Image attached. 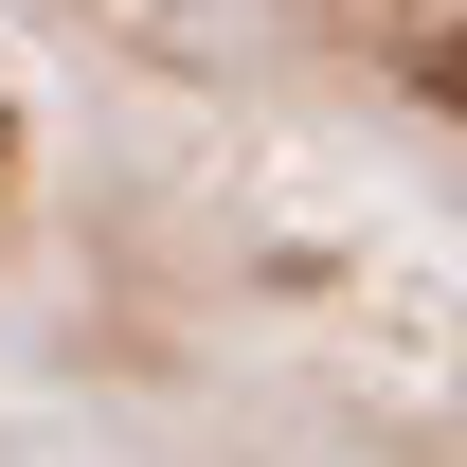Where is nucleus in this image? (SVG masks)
Returning a JSON list of instances; mask_svg holds the SVG:
<instances>
[{
  "label": "nucleus",
  "instance_id": "obj_2",
  "mask_svg": "<svg viewBox=\"0 0 467 467\" xmlns=\"http://www.w3.org/2000/svg\"><path fill=\"white\" fill-rule=\"evenodd\" d=\"M0 162H18V109H0Z\"/></svg>",
  "mask_w": 467,
  "mask_h": 467
},
{
  "label": "nucleus",
  "instance_id": "obj_1",
  "mask_svg": "<svg viewBox=\"0 0 467 467\" xmlns=\"http://www.w3.org/2000/svg\"><path fill=\"white\" fill-rule=\"evenodd\" d=\"M396 72H413V109H450V126H467V18H431Z\"/></svg>",
  "mask_w": 467,
  "mask_h": 467
}]
</instances>
